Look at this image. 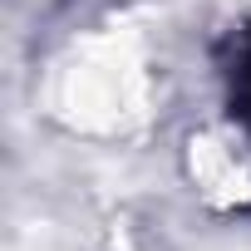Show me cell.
I'll return each instance as SVG.
<instances>
[{
	"label": "cell",
	"mask_w": 251,
	"mask_h": 251,
	"mask_svg": "<svg viewBox=\"0 0 251 251\" xmlns=\"http://www.w3.org/2000/svg\"><path fill=\"white\" fill-rule=\"evenodd\" d=\"M187 182L217 212H251V118H222L187 133Z\"/></svg>",
	"instance_id": "6da1fadb"
}]
</instances>
